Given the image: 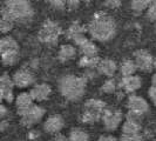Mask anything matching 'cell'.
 I'll return each mask as SVG.
<instances>
[{"label":"cell","mask_w":156,"mask_h":141,"mask_svg":"<svg viewBox=\"0 0 156 141\" xmlns=\"http://www.w3.org/2000/svg\"><path fill=\"white\" fill-rule=\"evenodd\" d=\"M88 32L92 38L98 41H108L116 32V25L113 18L106 13H96L88 24Z\"/></svg>","instance_id":"obj_1"},{"label":"cell","mask_w":156,"mask_h":141,"mask_svg":"<svg viewBox=\"0 0 156 141\" xmlns=\"http://www.w3.org/2000/svg\"><path fill=\"white\" fill-rule=\"evenodd\" d=\"M33 8L28 0H6L1 8L2 18L14 23H28L33 18Z\"/></svg>","instance_id":"obj_2"},{"label":"cell","mask_w":156,"mask_h":141,"mask_svg":"<svg viewBox=\"0 0 156 141\" xmlns=\"http://www.w3.org/2000/svg\"><path fill=\"white\" fill-rule=\"evenodd\" d=\"M87 80L76 75H65L59 80V91L63 98L69 101L80 100L86 92Z\"/></svg>","instance_id":"obj_3"},{"label":"cell","mask_w":156,"mask_h":141,"mask_svg":"<svg viewBox=\"0 0 156 141\" xmlns=\"http://www.w3.org/2000/svg\"><path fill=\"white\" fill-rule=\"evenodd\" d=\"M106 103L101 100L90 99L83 105V110L80 115V121L83 124H95L102 117V113L106 108Z\"/></svg>","instance_id":"obj_4"},{"label":"cell","mask_w":156,"mask_h":141,"mask_svg":"<svg viewBox=\"0 0 156 141\" xmlns=\"http://www.w3.org/2000/svg\"><path fill=\"white\" fill-rule=\"evenodd\" d=\"M61 33V27L58 24L52 20H46L39 31V40L44 44L55 45Z\"/></svg>","instance_id":"obj_5"},{"label":"cell","mask_w":156,"mask_h":141,"mask_svg":"<svg viewBox=\"0 0 156 141\" xmlns=\"http://www.w3.org/2000/svg\"><path fill=\"white\" fill-rule=\"evenodd\" d=\"M46 110L45 108L37 106V105H32L31 107H28L26 110H23V113L20 114L21 117V124L23 126H32L37 122H39L40 120L42 119V117L45 115Z\"/></svg>","instance_id":"obj_6"},{"label":"cell","mask_w":156,"mask_h":141,"mask_svg":"<svg viewBox=\"0 0 156 141\" xmlns=\"http://www.w3.org/2000/svg\"><path fill=\"white\" fill-rule=\"evenodd\" d=\"M102 122L107 131H115L122 121V113L115 108H105L102 113Z\"/></svg>","instance_id":"obj_7"},{"label":"cell","mask_w":156,"mask_h":141,"mask_svg":"<svg viewBox=\"0 0 156 141\" xmlns=\"http://www.w3.org/2000/svg\"><path fill=\"white\" fill-rule=\"evenodd\" d=\"M153 61L154 58L146 49H139L134 53V63L136 67L143 72H151L153 70Z\"/></svg>","instance_id":"obj_8"},{"label":"cell","mask_w":156,"mask_h":141,"mask_svg":"<svg viewBox=\"0 0 156 141\" xmlns=\"http://www.w3.org/2000/svg\"><path fill=\"white\" fill-rule=\"evenodd\" d=\"M13 84L14 86L19 87V88H26V87L31 86L34 84L35 79H34V75L32 74L31 70H16L13 75Z\"/></svg>","instance_id":"obj_9"},{"label":"cell","mask_w":156,"mask_h":141,"mask_svg":"<svg viewBox=\"0 0 156 141\" xmlns=\"http://www.w3.org/2000/svg\"><path fill=\"white\" fill-rule=\"evenodd\" d=\"M65 126L63 118L60 114H54L47 119L44 124V131L48 134H56L59 133Z\"/></svg>","instance_id":"obj_10"},{"label":"cell","mask_w":156,"mask_h":141,"mask_svg":"<svg viewBox=\"0 0 156 141\" xmlns=\"http://www.w3.org/2000/svg\"><path fill=\"white\" fill-rule=\"evenodd\" d=\"M13 80L9 78V75L4 74L0 77V89L4 94V100L7 102H12L14 100V93H13Z\"/></svg>","instance_id":"obj_11"},{"label":"cell","mask_w":156,"mask_h":141,"mask_svg":"<svg viewBox=\"0 0 156 141\" xmlns=\"http://www.w3.org/2000/svg\"><path fill=\"white\" fill-rule=\"evenodd\" d=\"M127 107H128V110H136V112H140L143 114L147 113L149 110L148 102L139 95H130L127 101Z\"/></svg>","instance_id":"obj_12"},{"label":"cell","mask_w":156,"mask_h":141,"mask_svg":"<svg viewBox=\"0 0 156 141\" xmlns=\"http://www.w3.org/2000/svg\"><path fill=\"white\" fill-rule=\"evenodd\" d=\"M51 86L47 84H40V85H35V86L30 91L32 99L35 101H45L49 98L51 95Z\"/></svg>","instance_id":"obj_13"},{"label":"cell","mask_w":156,"mask_h":141,"mask_svg":"<svg viewBox=\"0 0 156 141\" xmlns=\"http://www.w3.org/2000/svg\"><path fill=\"white\" fill-rule=\"evenodd\" d=\"M142 86V80L140 77L137 75H128V77H123L120 87L123 88V91L127 93H133L135 91H137L140 87Z\"/></svg>","instance_id":"obj_14"},{"label":"cell","mask_w":156,"mask_h":141,"mask_svg":"<svg viewBox=\"0 0 156 141\" xmlns=\"http://www.w3.org/2000/svg\"><path fill=\"white\" fill-rule=\"evenodd\" d=\"M96 68L103 75L113 77L117 70V65L112 59H103V60H100V63H99Z\"/></svg>","instance_id":"obj_15"},{"label":"cell","mask_w":156,"mask_h":141,"mask_svg":"<svg viewBox=\"0 0 156 141\" xmlns=\"http://www.w3.org/2000/svg\"><path fill=\"white\" fill-rule=\"evenodd\" d=\"M16 110H18V114L20 115L23 110H26L28 107H31L33 105V99H32L30 93H20L16 99Z\"/></svg>","instance_id":"obj_16"},{"label":"cell","mask_w":156,"mask_h":141,"mask_svg":"<svg viewBox=\"0 0 156 141\" xmlns=\"http://www.w3.org/2000/svg\"><path fill=\"white\" fill-rule=\"evenodd\" d=\"M79 46V49H80V52L82 53L83 55H88V56H95V55H98L99 53V49H98V47L95 44H93L90 40L83 39L80 44L78 45Z\"/></svg>","instance_id":"obj_17"},{"label":"cell","mask_w":156,"mask_h":141,"mask_svg":"<svg viewBox=\"0 0 156 141\" xmlns=\"http://www.w3.org/2000/svg\"><path fill=\"white\" fill-rule=\"evenodd\" d=\"M1 61L5 66H13L19 60V49H8L4 51L0 56Z\"/></svg>","instance_id":"obj_18"},{"label":"cell","mask_w":156,"mask_h":141,"mask_svg":"<svg viewBox=\"0 0 156 141\" xmlns=\"http://www.w3.org/2000/svg\"><path fill=\"white\" fill-rule=\"evenodd\" d=\"M75 55H76L75 47L72 46V45H63V46H61L60 51H59L58 58H59V60L61 63H67V61L72 60Z\"/></svg>","instance_id":"obj_19"},{"label":"cell","mask_w":156,"mask_h":141,"mask_svg":"<svg viewBox=\"0 0 156 141\" xmlns=\"http://www.w3.org/2000/svg\"><path fill=\"white\" fill-rule=\"evenodd\" d=\"M100 60H101V59H100L98 55H95V56L83 55V56L79 60V66H80V67H83V68H95V67H98Z\"/></svg>","instance_id":"obj_20"},{"label":"cell","mask_w":156,"mask_h":141,"mask_svg":"<svg viewBox=\"0 0 156 141\" xmlns=\"http://www.w3.org/2000/svg\"><path fill=\"white\" fill-rule=\"evenodd\" d=\"M141 131V122L127 120L122 126V134H137Z\"/></svg>","instance_id":"obj_21"},{"label":"cell","mask_w":156,"mask_h":141,"mask_svg":"<svg viewBox=\"0 0 156 141\" xmlns=\"http://www.w3.org/2000/svg\"><path fill=\"white\" fill-rule=\"evenodd\" d=\"M137 67H136V63H134L133 60H125L123 63H121V67H120V70H121V74L123 77H128V75H133L134 73L136 72Z\"/></svg>","instance_id":"obj_22"},{"label":"cell","mask_w":156,"mask_h":141,"mask_svg":"<svg viewBox=\"0 0 156 141\" xmlns=\"http://www.w3.org/2000/svg\"><path fill=\"white\" fill-rule=\"evenodd\" d=\"M68 141H89V135L80 128H73L69 132Z\"/></svg>","instance_id":"obj_23"},{"label":"cell","mask_w":156,"mask_h":141,"mask_svg":"<svg viewBox=\"0 0 156 141\" xmlns=\"http://www.w3.org/2000/svg\"><path fill=\"white\" fill-rule=\"evenodd\" d=\"M151 0H130V6L135 13H141L147 9Z\"/></svg>","instance_id":"obj_24"},{"label":"cell","mask_w":156,"mask_h":141,"mask_svg":"<svg viewBox=\"0 0 156 141\" xmlns=\"http://www.w3.org/2000/svg\"><path fill=\"white\" fill-rule=\"evenodd\" d=\"M0 45H1V48H2V52L8 51V49H19L18 42L11 37H5V38L0 39Z\"/></svg>","instance_id":"obj_25"},{"label":"cell","mask_w":156,"mask_h":141,"mask_svg":"<svg viewBox=\"0 0 156 141\" xmlns=\"http://www.w3.org/2000/svg\"><path fill=\"white\" fill-rule=\"evenodd\" d=\"M116 87H117L116 81L114 79H108V80H106L103 82V85L101 86V91L103 93L112 94L116 91Z\"/></svg>","instance_id":"obj_26"},{"label":"cell","mask_w":156,"mask_h":141,"mask_svg":"<svg viewBox=\"0 0 156 141\" xmlns=\"http://www.w3.org/2000/svg\"><path fill=\"white\" fill-rule=\"evenodd\" d=\"M13 28V23L5 18H0V33H8Z\"/></svg>","instance_id":"obj_27"},{"label":"cell","mask_w":156,"mask_h":141,"mask_svg":"<svg viewBox=\"0 0 156 141\" xmlns=\"http://www.w3.org/2000/svg\"><path fill=\"white\" fill-rule=\"evenodd\" d=\"M147 18L150 21H156V0H151L147 11Z\"/></svg>","instance_id":"obj_28"},{"label":"cell","mask_w":156,"mask_h":141,"mask_svg":"<svg viewBox=\"0 0 156 141\" xmlns=\"http://www.w3.org/2000/svg\"><path fill=\"white\" fill-rule=\"evenodd\" d=\"M127 120H132V121H136V122H141L142 118H143V113H140V112H136V110H129V112L127 113Z\"/></svg>","instance_id":"obj_29"},{"label":"cell","mask_w":156,"mask_h":141,"mask_svg":"<svg viewBox=\"0 0 156 141\" xmlns=\"http://www.w3.org/2000/svg\"><path fill=\"white\" fill-rule=\"evenodd\" d=\"M119 141H143V138L140 135V133L137 134H122L121 139Z\"/></svg>","instance_id":"obj_30"},{"label":"cell","mask_w":156,"mask_h":141,"mask_svg":"<svg viewBox=\"0 0 156 141\" xmlns=\"http://www.w3.org/2000/svg\"><path fill=\"white\" fill-rule=\"evenodd\" d=\"M51 6H53L56 9H63L66 6V0H47Z\"/></svg>","instance_id":"obj_31"},{"label":"cell","mask_w":156,"mask_h":141,"mask_svg":"<svg viewBox=\"0 0 156 141\" xmlns=\"http://www.w3.org/2000/svg\"><path fill=\"white\" fill-rule=\"evenodd\" d=\"M122 0H105V5L109 8H117L121 5Z\"/></svg>","instance_id":"obj_32"},{"label":"cell","mask_w":156,"mask_h":141,"mask_svg":"<svg viewBox=\"0 0 156 141\" xmlns=\"http://www.w3.org/2000/svg\"><path fill=\"white\" fill-rule=\"evenodd\" d=\"M80 1H86V0H66V5L70 8V9H74L79 6Z\"/></svg>","instance_id":"obj_33"},{"label":"cell","mask_w":156,"mask_h":141,"mask_svg":"<svg viewBox=\"0 0 156 141\" xmlns=\"http://www.w3.org/2000/svg\"><path fill=\"white\" fill-rule=\"evenodd\" d=\"M149 98H150V100L153 101V103L156 106V87L155 86H151L149 88Z\"/></svg>","instance_id":"obj_34"},{"label":"cell","mask_w":156,"mask_h":141,"mask_svg":"<svg viewBox=\"0 0 156 141\" xmlns=\"http://www.w3.org/2000/svg\"><path fill=\"white\" fill-rule=\"evenodd\" d=\"M99 141H119V140H117L116 138L112 136V135H102V136H100Z\"/></svg>","instance_id":"obj_35"},{"label":"cell","mask_w":156,"mask_h":141,"mask_svg":"<svg viewBox=\"0 0 156 141\" xmlns=\"http://www.w3.org/2000/svg\"><path fill=\"white\" fill-rule=\"evenodd\" d=\"M6 115H7V108H6L4 105L0 103V119L5 118Z\"/></svg>","instance_id":"obj_36"},{"label":"cell","mask_w":156,"mask_h":141,"mask_svg":"<svg viewBox=\"0 0 156 141\" xmlns=\"http://www.w3.org/2000/svg\"><path fill=\"white\" fill-rule=\"evenodd\" d=\"M51 141H68V139H67L66 136L61 135V134H59V135H56L55 138H53Z\"/></svg>","instance_id":"obj_37"},{"label":"cell","mask_w":156,"mask_h":141,"mask_svg":"<svg viewBox=\"0 0 156 141\" xmlns=\"http://www.w3.org/2000/svg\"><path fill=\"white\" fill-rule=\"evenodd\" d=\"M7 122H6V121H4V122H1V124H0V131H4V129H5V128H6V127H7Z\"/></svg>","instance_id":"obj_38"},{"label":"cell","mask_w":156,"mask_h":141,"mask_svg":"<svg viewBox=\"0 0 156 141\" xmlns=\"http://www.w3.org/2000/svg\"><path fill=\"white\" fill-rule=\"evenodd\" d=\"M151 84H153V86L156 87V74H154L153 78H151Z\"/></svg>","instance_id":"obj_39"},{"label":"cell","mask_w":156,"mask_h":141,"mask_svg":"<svg viewBox=\"0 0 156 141\" xmlns=\"http://www.w3.org/2000/svg\"><path fill=\"white\" fill-rule=\"evenodd\" d=\"M2 100H4V94H2V91L0 89V103H1Z\"/></svg>","instance_id":"obj_40"},{"label":"cell","mask_w":156,"mask_h":141,"mask_svg":"<svg viewBox=\"0 0 156 141\" xmlns=\"http://www.w3.org/2000/svg\"><path fill=\"white\" fill-rule=\"evenodd\" d=\"M153 68L156 70V59H154V61H153Z\"/></svg>","instance_id":"obj_41"},{"label":"cell","mask_w":156,"mask_h":141,"mask_svg":"<svg viewBox=\"0 0 156 141\" xmlns=\"http://www.w3.org/2000/svg\"><path fill=\"white\" fill-rule=\"evenodd\" d=\"M1 54H2V48H1V45H0V56H1Z\"/></svg>","instance_id":"obj_42"},{"label":"cell","mask_w":156,"mask_h":141,"mask_svg":"<svg viewBox=\"0 0 156 141\" xmlns=\"http://www.w3.org/2000/svg\"><path fill=\"white\" fill-rule=\"evenodd\" d=\"M155 34H156V24H155Z\"/></svg>","instance_id":"obj_43"},{"label":"cell","mask_w":156,"mask_h":141,"mask_svg":"<svg viewBox=\"0 0 156 141\" xmlns=\"http://www.w3.org/2000/svg\"><path fill=\"white\" fill-rule=\"evenodd\" d=\"M86 1H89V0H86Z\"/></svg>","instance_id":"obj_44"}]
</instances>
